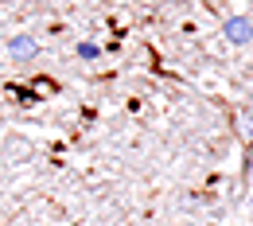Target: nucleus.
<instances>
[{
  "mask_svg": "<svg viewBox=\"0 0 253 226\" xmlns=\"http://www.w3.org/2000/svg\"><path fill=\"white\" fill-rule=\"evenodd\" d=\"M8 51H12L16 59H32V55L39 51V47H35V39H32V35H16V39L8 43Z\"/></svg>",
  "mask_w": 253,
  "mask_h": 226,
  "instance_id": "obj_2",
  "label": "nucleus"
},
{
  "mask_svg": "<svg viewBox=\"0 0 253 226\" xmlns=\"http://www.w3.org/2000/svg\"><path fill=\"white\" fill-rule=\"evenodd\" d=\"M78 55H82V59H97L101 51H97V43H78Z\"/></svg>",
  "mask_w": 253,
  "mask_h": 226,
  "instance_id": "obj_3",
  "label": "nucleus"
},
{
  "mask_svg": "<svg viewBox=\"0 0 253 226\" xmlns=\"http://www.w3.org/2000/svg\"><path fill=\"white\" fill-rule=\"evenodd\" d=\"M226 35H230V43L246 47V43H253V24L250 20H230V24H226Z\"/></svg>",
  "mask_w": 253,
  "mask_h": 226,
  "instance_id": "obj_1",
  "label": "nucleus"
}]
</instances>
